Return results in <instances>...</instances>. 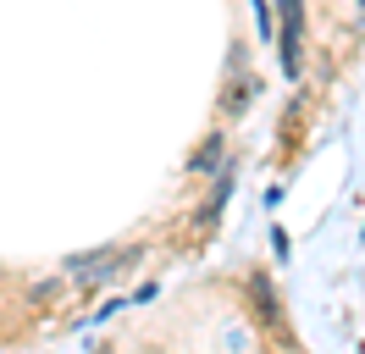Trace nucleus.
I'll use <instances>...</instances> for the list:
<instances>
[{
    "instance_id": "obj_10",
    "label": "nucleus",
    "mask_w": 365,
    "mask_h": 354,
    "mask_svg": "<svg viewBox=\"0 0 365 354\" xmlns=\"http://www.w3.org/2000/svg\"><path fill=\"white\" fill-rule=\"evenodd\" d=\"M232 72H250V56H244V44H238V39L227 44V78H232Z\"/></svg>"
},
{
    "instance_id": "obj_11",
    "label": "nucleus",
    "mask_w": 365,
    "mask_h": 354,
    "mask_svg": "<svg viewBox=\"0 0 365 354\" xmlns=\"http://www.w3.org/2000/svg\"><path fill=\"white\" fill-rule=\"evenodd\" d=\"M360 243H365V221H360Z\"/></svg>"
},
{
    "instance_id": "obj_3",
    "label": "nucleus",
    "mask_w": 365,
    "mask_h": 354,
    "mask_svg": "<svg viewBox=\"0 0 365 354\" xmlns=\"http://www.w3.org/2000/svg\"><path fill=\"white\" fill-rule=\"evenodd\" d=\"M133 261H144V249L133 243H100V249H83V255H67V283H111L122 277Z\"/></svg>"
},
{
    "instance_id": "obj_8",
    "label": "nucleus",
    "mask_w": 365,
    "mask_h": 354,
    "mask_svg": "<svg viewBox=\"0 0 365 354\" xmlns=\"http://www.w3.org/2000/svg\"><path fill=\"white\" fill-rule=\"evenodd\" d=\"M61 293H67V277H50V283H34L28 299H34V305H50V299H61Z\"/></svg>"
},
{
    "instance_id": "obj_7",
    "label": "nucleus",
    "mask_w": 365,
    "mask_h": 354,
    "mask_svg": "<svg viewBox=\"0 0 365 354\" xmlns=\"http://www.w3.org/2000/svg\"><path fill=\"white\" fill-rule=\"evenodd\" d=\"M250 11H255V28H260V44H272V34H277V17H272V0H250Z\"/></svg>"
},
{
    "instance_id": "obj_2",
    "label": "nucleus",
    "mask_w": 365,
    "mask_h": 354,
    "mask_svg": "<svg viewBox=\"0 0 365 354\" xmlns=\"http://www.w3.org/2000/svg\"><path fill=\"white\" fill-rule=\"evenodd\" d=\"M238 299L250 305V315H255V327H260V332H277L282 343H294V332H288V310H282V293L272 288V271H266V266H255L250 277L238 283Z\"/></svg>"
},
{
    "instance_id": "obj_5",
    "label": "nucleus",
    "mask_w": 365,
    "mask_h": 354,
    "mask_svg": "<svg viewBox=\"0 0 365 354\" xmlns=\"http://www.w3.org/2000/svg\"><path fill=\"white\" fill-rule=\"evenodd\" d=\"M232 188H238V172H232V166H222V172H216V183H210V194L200 199V211H194V233H210V227L222 221Z\"/></svg>"
},
{
    "instance_id": "obj_6",
    "label": "nucleus",
    "mask_w": 365,
    "mask_h": 354,
    "mask_svg": "<svg viewBox=\"0 0 365 354\" xmlns=\"http://www.w3.org/2000/svg\"><path fill=\"white\" fill-rule=\"evenodd\" d=\"M260 88H266V78H260V72H232L227 88H222V111H227V116H244Z\"/></svg>"
},
{
    "instance_id": "obj_4",
    "label": "nucleus",
    "mask_w": 365,
    "mask_h": 354,
    "mask_svg": "<svg viewBox=\"0 0 365 354\" xmlns=\"http://www.w3.org/2000/svg\"><path fill=\"white\" fill-rule=\"evenodd\" d=\"M227 166V128H210L194 150H188V161H182V172L188 177H216Z\"/></svg>"
},
{
    "instance_id": "obj_9",
    "label": "nucleus",
    "mask_w": 365,
    "mask_h": 354,
    "mask_svg": "<svg viewBox=\"0 0 365 354\" xmlns=\"http://www.w3.org/2000/svg\"><path fill=\"white\" fill-rule=\"evenodd\" d=\"M272 255L277 261H294V238H288V227H277V221H272Z\"/></svg>"
},
{
    "instance_id": "obj_1",
    "label": "nucleus",
    "mask_w": 365,
    "mask_h": 354,
    "mask_svg": "<svg viewBox=\"0 0 365 354\" xmlns=\"http://www.w3.org/2000/svg\"><path fill=\"white\" fill-rule=\"evenodd\" d=\"M277 6V61H282V78L299 84L304 78V39H310V0H272Z\"/></svg>"
},
{
    "instance_id": "obj_12",
    "label": "nucleus",
    "mask_w": 365,
    "mask_h": 354,
    "mask_svg": "<svg viewBox=\"0 0 365 354\" xmlns=\"http://www.w3.org/2000/svg\"><path fill=\"white\" fill-rule=\"evenodd\" d=\"M0 277H6V261H0Z\"/></svg>"
}]
</instances>
